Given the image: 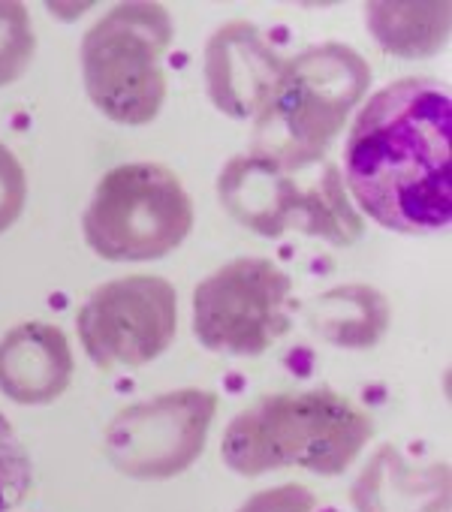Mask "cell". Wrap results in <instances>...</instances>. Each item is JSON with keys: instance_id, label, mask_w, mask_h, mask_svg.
<instances>
[{"instance_id": "1", "label": "cell", "mask_w": 452, "mask_h": 512, "mask_svg": "<svg viewBox=\"0 0 452 512\" xmlns=\"http://www.w3.org/2000/svg\"><path fill=\"white\" fill-rule=\"evenodd\" d=\"M452 100L443 85L407 76L380 88L356 115L344 178L356 205L383 229L425 235L452 220Z\"/></svg>"}, {"instance_id": "2", "label": "cell", "mask_w": 452, "mask_h": 512, "mask_svg": "<svg viewBox=\"0 0 452 512\" xmlns=\"http://www.w3.org/2000/svg\"><path fill=\"white\" fill-rule=\"evenodd\" d=\"M374 434L371 416L332 389L278 392L254 401L223 431L220 455L242 476L302 467L344 473Z\"/></svg>"}, {"instance_id": "3", "label": "cell", "mask_w": 452, "mask_h": 512, "mask_svg": "<svg viewBox=\"0 0 452 512\" xmlns=\"http://www.w3.org/2000/svg\"><path fill=\"white\" fill-rule=\"evenodd\" d=\"M371 85L368 61L344 43H320L287 61L275 91L257 115L251 151L284 169L326 160L350 112Z\"/></svg>"}, {"instance_id": "4", "label": "cell", "mask_w": 452, "mask_h": 512, "mask_svg": "<svg viewBox=\"0 0 452 512\" xmlns=\"http://www.w3.org/2000/svg\"><path fill=\"white\" fill-rule=\"evenodd\" d=\"M220 205L245 229L278 238L290 229L350 247L362 238V217L344 193L335 163L284 169L263 154H239L217 175Z\"/></svg>"}, {"instance_id": "5", "label": "cell", "mask_w": 452, "mask_h": 512, "mask_svg": "<svg viewBox=\"0 0 452 512\" xmlns=\"http://www.w3.org/2000/svg\"><path fill=\"white\" fill-rule=\"evenodd\" d=\"M175 25L160 4H118L82 40V76L91 103L115 124H151L166 100L163 55Z\"/></svg>"}, {"instance_id": "6", "label": "cell", "mask_w": 452, "mask_h": 512, "mask_svg": "<svg viewBox=\"0 0 452 512\" xmlns=\"http://www.w3.org/2000/svg\"><path fill=\"white\" fill-rule=\"evenodd\" d=\"M82 229L88 247L109 263H151L190 235L193 202L172 169L124 163L100 178Z\"/></svg>"}, {"instance_id": "7", "label": "cell", "mask_w": 452, "mask_h": 512, "mask_svg": "<svg viewBox=\"0 0 452 512\" xmlns=\"http://www.w3.org/2000/svg\"><path fill=\"white\" fill-rule=\"evenodd\" d=\"M290 275L263 256H242L193 290V335L211 353L260 356L287 329Z\"/></svg>"}, {"instance_id": "8", "label": "cell", "mask_w": 452, "mask_h": 512, "mask_svg": "<svg viewBox=\"0 0 452 512\" xmlns=\"http://www.w3.org/2000/svg\"><path fill=\"white\" fill-rule=\"evenodd\" d=\"M76 329L97 368H142L166 353L175 338V287L157 275L109 281L79 308Z\"/></svg>"}, {"instance_id": "9", "label": "cell", "mask_w": 452, "mask_h": 512, "mask_svg": "<svg viewBox=\"0 0 452 512\" xmlns=\"http://www.w3.org/2000/svg\"><path fill=\"white\" fill-rule=\"evenodd\" d=\"M214 413L211 389H178L130 404L106 428V458L133 479H172L202 455Z\"/></svg>"}, {"instance_id": "10", "label": "cell", "mask_w": 452, "mask_h": 512, "mask_svg": "<svg viewBox=\"0 0 452 512\" xmlns=\"http://www.w3.org/2000/svg\"><path fill=\"white\" fill-rule=\"evenodd\" d=\"M287 61L251 22H230L205 46V88L217 112L236 121L257 118Z\"/></svg>"}, {"instance_id": "11", "label": "cell", "mask_w": 452, "mask_h": 512, "mask_svg": "<svg viewBox=\"0 0 452 512\" xmlns=\"http://www.w3.org/2000/svg\"><path fill=\"white\" fill-rule=\"evenodd\" d=\"M67 335L49 323H22L0 338V392L16 404H52L73 380Z\"/></svg>"}, {"instance_id": "12", "label": "cell", "mask_w": 452, "mask_h": 512, "mask_svg": "<svg viewBox=\"0 0 452 512\" xmlns=\"http://www.w3.org/2000/svg\"><path fill=\"white\" fill-rule=\"evenodd\" d=\"M356 512H446V461L416 464L398 446H380L362 467L350 491Z\"/></svg>"}, {"instance_id": "13", "label": "cell", "mask_w": 452, "mask_h": 512, "mask_svg": "<svg viewBox=\"0 0 452 512\" xmlns=\"http://www.w3.org/2000/svg\"><path fill=\"white\" fill-rule=\"evenodd\" d=\"M392 320V308L377 287L344 284L308 305V326L332 347L368 350L380 344Z\"/></svg>"}, {"instance_id": "14", "label": "cell", "mask_w": 452, "mask_h": 512, "mask_svg": "<svg viewBox=\"0 0 452 512\" xmlns=\"http://www.w3.org/2000/svg\"><path fill=\"white\" fill-rule=\"evenodd\" d=\"M374 40L398 58H431L449 40V4H368Z\"/></svg>"}, {"instance_id": "15", "label": "cell", "mask_w": 452, "mask_h": 512, "mask_svg": "<svg viewBox=\"0 0 452 512\" xmlns=\"http://www.w3.org/2000/svg\"><path fill=\"white\" fill-rule=\"evenodd\" d=\"M37 52V34L22 4H0V88L25 76Z\"/></svg>"}, {"instance_id": "16", "label": "cell", "mask_w": 452, "mask_h": 512, "mask_svg": "<svg viewBox=\"0 0 452 512\" xmlns=\"http://www.w3.org/2000/svg\"><path fill=\"white\" fill-rule=\"evenodd\" d=\"M34 485L31 455L25 452L19 434L0 413V512L16 509Z\"/></svg>"}, {"instance_id": "17", "label": "cell", "mask_w": 452, "mask_h": 512, "mask_svg": "<svg viewBox=\"0 0 452 512\" xmlns=\"http://www.w3.org/2000/svg\"><path fill=\"white\" fill-rule=\"evenodd\" d=\"M28 202V175L19 157L0 142V232H7L25 211Z\"/></svg>"}, {"instance_id": "18", "label": "cell", "mask_w": 452, "mask_h": 512, "mask_svg": "<svg viewBox=\"0 0 452 512\" xmlns=\"http://www.w3.org/2000/svg\"><path fill=\"white\" fill-rule=\"evenodd\" d=\"M239 512H317V497L305 485L287 482L248 497Z\"/></svg>"}]
</instances>
